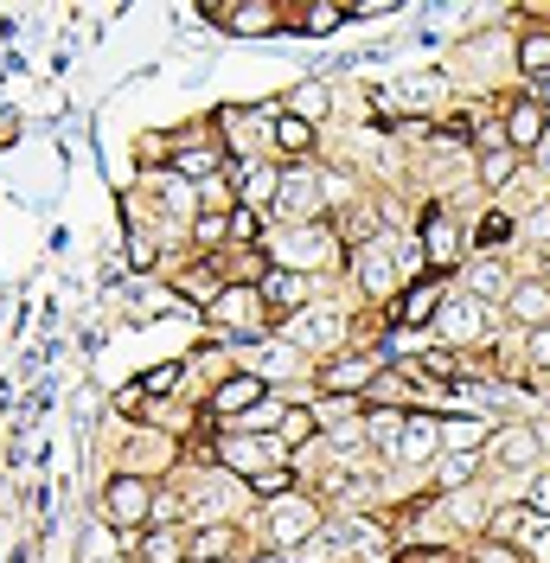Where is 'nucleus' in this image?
Segmentation results:
<instances>
[{"label": "nucleus", "mask_w": 550, "mask_h": 563, "mask_svg": "<svg viewBox=\"0 0 550 563\" xmlns=\"http://www.w3.org/2000/svg\"><path fill=\"white\" fill-rule=\"evenodd\" d=\"M340 263V238H333V224H288L270 250V269H295V276H327Z\"/></svg>", "instance_id": "obj_1"}, {"label": "nucleus", "mask_w": 550, "mask_h": 563, "mask_svg": "<svg viewBox=\"0 0 550 563\" xmlns=\"http://www.w3.org/2000/svg\"><path fill=\"white\" fill-rule=\"evenodd\" d=\"M211 327L218 333H231V340H263L275 320H270V308H263V295H256V282H224L218 295H211Z\"/></svg>", "instance_id": "obj_2"}, {"label": "nucleus", "mask_w": 550, "mask_h": 563, "mask_svg": "<svg viewBox=\"0 0 550 563\" xmlns=\"http://www.w3.org/2000/svg\"><path fill=\"white\" fill-rule=\"evenodd\" d=\"M103 519L122 531V538H135L141 526H154V481H141V474H109Z\"/></svg>", "instance_id": "obj_3"}, {"label": "nucleus", "mask_w": 550, "mask_h": 563, "mask_svg": "<svg viewBox=\"0 0 550 563\" xmlns=\"http://www.w3.org/2000/svg\"><path fill=\"white\" fill-rule=\"evenodd\" d=\"M275 218H282V224H327V186H320V167H282Z\"/></svg>", "instance_id": "obj_4"}, {"label": "nucleus", "mask_w": 550, "mask_h": 563, "mask_svg": "<svg viewBox=\"0 0 550 563\" xmlns=\"http://www.w3.org/2000/svg\"><path fill=\"white\" fill-rule=\"evenodd\" d=\"M378 372H384L378 352H340V358H320L314 365V390L320 397H359L365 404V390H372Z\"/></svg>", "instance_id": "obj_5"}, {"label": "nucleus", "mask_w": 550, "mask_h": 563, "mask_svg": "<svg viewBox=\"0 0 550 563\" xmlns=\"http://www.w3.org/2000/svg\"><path fill=\"white\" fill-rule=\"evenodd\" d=\"M308 538H320V499L314 493H282V499H270V544L275 551H301Z\"/></svg>", "instance_id": "obj_6"}, {"label": "nucleus", "mask_w": 550, "mask_h": 563, "mask_svg": "<svg viewBox=\"0 0 550 563\" xmlns=\"http://www.w3.org/2000/svg\"><path fill=\"white\" fill-rule=\"evenodd\" d=\"M263 397H270V385H263L256 372H231L224 385L211 390V404H206V422H211V429H224V422L250 417V410H256Z\"/></svg>", "instance_id": "obj_7"}, {"label": "nucleus", "mask_w": 550, "mask_h": 563, "mask_svg": "<svg viewBox=\"0 0 550 563\" xmlns=\"http://www.w3.org/2000/svg\"><path fill=\"white\" fill-rule=\"evenodd\" d=\"M199 20H211V26H224V33L238 38H263V33H282V13H275L270 0H238V7H199Z\"/></svg>", "instance_id": "obj_8"}, {"label": "nucleus", "mask_w": 550, "mask_h": 563, "mask_svg": "<svg viewBox=\"0 0 550 563\" xmlns=\"http://www.w3.org/2000/svg\"><path fill=\"white\" fill-rule=\"evenodd\" d=\"M256 295H263V308H270L275 327L314 308V282H308V276H295V269H270V276L256 282Z\"/></svg>", "instance_id": "obj_9"}, {"label": "nucleus", "mask_w": 550, "mask_h": 563, "mask_svg": "<svg viewBox=\"0 0 550 563\" xmlns=\"http://www.w3.org/2000/svg\"><path fill=\"white\" fill-rule=\"evenodd\" d=\"M499 135H506L513 154H538L544 135H550V109L538 103V97H513V103H506V122H499Z\"/></svg>", "instance_id": "obj_10"}, {"label": "nucleus", "mask_w": 550, "mask_h": 563, "mask_svg": "<svg viewBox=\"0 0 550 563\" xmlns=\"http://www.w3.org/2000/svg\"><path fill=\"white\" fill-rule=\"evenodd\" d=\"M238 551H243L238 519H199L193 526V544H186V563H231Z\"/></svg>", "instance_id": "obj_11"}, {"label": "nucleus", "mask_w": 550, "mask_h": 563, "mask_svg": "<svg viewBox=\"0 0 550 563\" xmlns=\"http://www.w3.org/2000/svg\"><path fill=\"white\" fill-rule=\"evenodd\" d=\"M352 282H359V295H372V301H391L404 282H397V263H391V244H365L352 250Z\"/></svg>", "instance_id": "obj_12"}, {"label": "nucleus", "mask_w": 550, "mask_h": 563, "mask_svg": "<svg viewBox=\"0 0 550 563\" xmlns=\"http://www.w3.org/2000/svg\"><path fill=\"white\" fill-rule=\"evenodd\" d=\"M442 301H448L442 282H410V288H397V295H391V333H404V327H429Z\"/></svg>", "instance_id": "obj_13"}, {"label": "nucleus", "mask_w": 550, "mask_h": 563, "mask_svg": "<svg viewBox=\"0 0 550 563\" xmlns=\"http://www.w3.org/2000/svg\"><path fill=\"white\" fill-rule=\"evenodd\" d=\"M167 467H173V435L167 429H135V435H129V467H122V474L154 481V474H167Z\"/></svg>", "instance_id": "obj_14"}, {"label": "nucleus", "mask_w": 550, "mask_h": 563, "mask_svg": "<svg viewBox=\"0 0 550 563\" xmlns=\"http://www.w3.org/2000/svg\"><path fill=\"white\" fill-rule=\"evenodd\" d=\"M397 455H404V461H436V455H442V417H436V410H404Z\"/></svg>", "instance_id": "obj_15"}, {"label": "nucleus", "mask_w": 550, "mask_h": 563, "mask_svg": "<svg viewBox=\"0 0 550 563\" xmlns=\"http://www.w3.org/2000/svg\"><path fill=\"white\" fill-rule=\"evenodd\" d=\"M270 147L288 161V167H314V147H320V129L295 122V115H275L270 122Z\"/></svg>", "instance_id": "obj_16"}, {"label": "nucleus", "mask_w": 550, "mask_h": 563, "mask_svg": "<svg viewBox=\"0 0 550 563\" xmlns=\"http://www.w3.org/2000/svg\"><path fill=\"white\" fill-rule=\"evenodd\" d=\"M186 544H193V526H147L129 551L135 563H186Z\"/></svg>", "instance_id": "obj_17"}, {"label": "nucleus", "mask_w": 550, "mask_h": 563, "mask_svg": "<svg viewBox=\"0 0 550 563\" xmlns=\"http://www.w3.org/2000/svg\"><path fill=\"white\" fill-rule=\"evenodd\" d=\"M486 449H493V461H499L506 474H531V467H538V429H525V422H518V429H493Z\"/></svg>", "instance_id": "obj_18"}, {"label": "nucleus", "mask_w": 550, "mask_h": 563, "mask_svg": "<svg viewBox=\"0 0 550 563\" xmlns=\"http://www.w3.org/2000/svg\"><path fill=\"white\" fill-rule=\"evenodd\" d=\"M506 314L518 320V327H550V282L544 276H525V282H513V295H506Z\"/></svg>", "instance_id": "obj_19"}, {"label": "nucleus", "mask_w": 550, "mask_h": 563, "mask_svg": "<svg viewBox=\"0 0 550 563\" xmlns=\"http://www.w3.org/2000/svg\"><path fill=\"white\" fill-rule=\"evenodd\" d=\"M448 97H454V77L448 70H416V77H404V97L397 103H404V122H410L422 109H442Z\"/></svg>", "instance_id": "obj_20"}, {"label": "nucleus", "mask_w": 550, "mask_h": 563, "mask_svg": "<svg viewBox=\"0 0 550 563\" xmlns=\"http://www.w3.org/2000/svg\"><path fill=\"white\" fill-rule=\"evenodd\" d=\"M416 244H422V256H429V269H454V263L468 256V250H461V238L448 231L442 206H429V218H422V238H416Z\"/></svg>", "instance_id": "obj_21"}, {"label": "nucleus", "mask_w": 550, "mask_h": 563, "mask_svg": "<svg viewBox=\"0 0 550 563\" xmlns=\"http://www.w3.org/2000/svg\"><path fill=\"white\" fill-rule=\"evenodd\" d=\"M436 327H442L448 333V346H454V340H461V346H468V340H481V301H468V295H448L442 308H436Z\"/></svg>", "instance_id": "obj_22"}, {"label": "nucleus", "mask_w": 550, "mask_h": 563, "mask_svg": "<svg viewBox=\"0 0 550 563\" xmlns=\"http://www.w3.org/2000/svg\"><path fill=\"white\" fill-rule=\"evenodd\" d=\"M256 352H263V365H250V372H256V378H263L270 390H275V385H288L295 372H308V358L288 346V340H256Z\"/></svg>", "instance_id": "obj_23"}, {"label": "nucleus", "mask_w": 550, "mask_h": 563, "mask_svg": "<svg viewBox=\"0 0 550 563\" xmlns=\"http://www.w3.org/2000/svg\"><path fill=\"white\" fill-rule=\"evenodd\" d=\"M275 442H282V455H288V461L308 455L314 442H320V429H314V410H308V404H288V410H282V422H275Z\"/></svg>", "instance_id": "obj_24"}, {"label": "nucleus", "mask_w": 550, "mask_h": 563, "mask_svg": "<svg viewBox=\"0 0 550 563\" xmlns=\"http://www.w3.org/2000/svg\"><path fill=\"white\" fill-rule=\"evenodd\" d=\"M345 20H352V13H345L340 0H308V7L295 13V33L301 38H327V33H340Z\"/></svg>", "instance_id": "obj_25"}, {"label": "nucleus", "mask_w": 550, "mask_h": 563, "mask_svg": "<svg viewBox=\"0 0 550 563\" xmlns=\"http://www.w3.org/2000/svg\"><path fill=\"white\" fill-rule=\"evenodd\" d=\"M193 250L199 256H224L231 250V211H193Z\"/></svg>", "instance_id": "obj_26"}, {"label": "nucleus", "mask_w": 550, "mask_h": 563, "mask_svg": "<svg viewBox=\"0 0 550 563\" xmlns=\"http://www.w3.org/2000/svg\"><path fill=\"white\" fill-rule=\"evenodd\" d=\"M365 429V449H378V455H397V435H404V404H384L372 417L359 422Z\"/></svg>", "instance_id": "obj_27"}, {"label": "nucleus", "mask_w": 550, "mask_h": 563, "mask_svg": "<svg viewBox=\"0 0 550 563\" xmlns=\"http://www.w3.org/2000/svg\"><path fill=\"white\" fill-rule=\"evenodd\" d=\"M486 442H493V422H481V417L442 422V455H474V449H486Z\"/></svg>", "instance_id": "obj_28"}, {"label": "nucleus", "mask_w": 550, "mask_h": 563, "mask_svg": "<svg viewBox=\"0 0 550 563\" xmlns=\"http://www.w3.org/2000/svg\"><path fill=\"white\" fill-rule=\"evenodd\" d=\"M518 174H525V154H513V147H486L481 154V186L486 192H513Z\"/></svg>", "instance_id": "obj_29"}, {"label": "nucleus", "mask_w": 550, "mask_h": 563, "mask_svg": "<svg viewBox=\"0 0 550 563\" xmlns=\"http://www.w3.org/2000/svg\"><path fill=\"white\" fill-rule=\"evenodd\" d=\"M327 109H333V97H327V84H301V90H288V103H282V115H295V122H308V129H320V122H327Z\"/></svg>", "instance_id": "obj_30"}, {"label": "nucleus", "mask_w": 550, "mask_h": 563, "mask_svg": "<svg viewBox=\"0 0 550 563\" xmlns=\"http://www.w3.org/2000/svg\"><path fill=\"white\" fill-rule=\"evenodd\" d=\"M468 288H474L481 301H506V295H513V269H506V263H493V256H481V263L468 269Z\"/></svg>", "instance_id": "obj_31"}, {"label": "nucleus", "mask_w": 550, "mask_h": 563, "mask_svg": "<svg viewBox=\"0 0 550 563\" xmlns=\"http://www.w3.org/2000/svg\"><path fill=\"white\" fill-rule=\"evenodd\" d=\"M513 65L525 70L531 84H544V77H550V33H525V38H518Z\"/></svg>", "instance_id": "obj_32"}, {"label": "nucleus", "mask_w": 550, "mask_h": 563, "mask_svg": "<svg viewBox=\"0 0 550 563\" xmlns=\"http://www.w3.org/2000/svg\"><path fill=\"white\" fill-rule=\"evenodd\" d=\"M179 378H186V358H167V365L141 372L135 385H141V397H154V404H161V397H173V390H179Z\"/></svg>", "instance_id": "obj_33"}, {"label": "nucleus", "mask_w": 550, "mask_h": 563, "mask_svg": "<svg viewBox=\"0 0 550 563\" xmlns=\"http://www.w3.org/2000/svg\"><path fill=\"white\" fill-rule=\"evenodd\" d=\"M263 231H270V218H263V211L231 206V250H250V238H263Z\"/></svg>", "instance_id": "obj_34"}, {"label": "nucleus", "mask_w": 550, "mask_h": 563, "mask_svg": "<svg viewBox=\"0 0 550 563\" xmlns=\"http://www.w3.org/2000/svg\"><path fill=\"white\" fill-rule=\"evenodd\" d=\"M506 238H518L513 211H486V218H481V231H474V244H481V250H493V244H506Z\"/></svg>", "instance_id": "obj_35"}, {"label": "nucleus", "mask_w": 550, "mask_h": 563, "mask_svg": "<svg viewBox=\"0 0 550 563\" xmlns=\"http://www.w3.org/2000/svg\"><path fill=\"white\" fill-rule=\"evenodd\" d=\"M250 493H256V499H282V493H295V467H270V474H256Z\"/></svg>", "instance_id": "obj_36"}, {"label": "nucleus", "mask_w": 550, "mask_h": 563, "mask_svg": "<svg viewBox=\"0 0 550 563\" xmlns=\"http://www.w3.org/2000/svg\"><path fill=\"white\" fill-rule=\"evenodd\" d=\"M474 467H481V455H448L442 461V487H468V481H474Z\"/></svg>", "instance_id": "obj_37"}, {"label": "nucleus", "mask_w": 550, "mask_h": 563, "mask_svg": "<svg viewBox=\"0 0 550 563\" xmlns=\"http://www.w3.org/2000/svg\"><path fill=\"white\" fill-rule=\"evenodd\" d=\"M474 563H525V551H518V544H499V538H486L481 551H474Z\"/></svg>", "instance_id": "obj_38"}, {"label": "nucleus", "mask_w": 550, "mask_h": 563, "mask_svg": "<svg viewBox=\"0 0 550 563\" xmlns=\"http://www.w3.org/2000/svg\"><path fill=\"white\" fill-rule=\"evenodd\" d=\"M525 512H531V519H550V467L531 481V506H525Z\"/></svg>", "instance_id": "obj_39"}, {"label": "nucleus", "mask_w": 550, "mask_h": 563, "mask_svg": "<svg viewBox=\"0 0 550 563\" xmlns=\"http://www.w3.org/2000/svg\"><path fill=\"white\" fill-rule=\"evenodd\" d=\"M116 410H122V417H147V397H141V385L116 390Z\"/></svg>", "instance_id": "obj_40"}, {"label": "nucleus", "mask_w": 550, "mask_h": 563, "mask_svg": "<svg viewBox=\"0 0 550 563\" xmlns=\"http://www.w3.org/2000/svg\"><path fill=\"white\" fill-rule=\"evenodd\" d=\"M525 352H531V365H538V372H550V327H538V333L525 340Z\"/></svg>", "instance_id": "obj_41"}, {"label": "nucleus", "mask_w": 550, "mask_h": 563, "mask_svg": "<svg viewBox=\"0 0 550 563\" xmlns=\"http://www.w3.org/2000/svg\"><path fill=\"white\" fill-rule=\"evenodd\" d=\"M397 563H448L442 544H416V551H397Z\"/></svg>", "instance_id": "obj_42"}, {"label": "nucleus", "mask_w": 550, "mask_h": 563, "mask_svg": "<svg viewBox=\"0 0 550 563\" xmlns=\"http://www.w3.org/2000/svg\"><path fill=\"white\" fill-rule=\"evenodd\" d=\"M531 161H538V167H544V174H550V135H544V147H538V154H531Z\"/></svg>", "instance_id": "obj_43"}, {"label": "nucleus", "mask_w": 550, "mask_h": 563, "mask_svg": "<svg viewBox=\"0 0 550 563\" xmlns=\"http://www.w3.org/2000/svg\"><path fill=\"white\" fill-rule=\"evenodd\" d=\"M531 97H538V103H544V109H550V77H544V84H538V90H531Z\"/></svg>", "instance_id": "obj_44"}, {"label": "nucleus", "mask_w": 550, "mask_h": 563, "mask_svg": "<svg viewBox=\"0 0 550 563\" xmlns=\"http://www.w3.org/2000/svg\"><path fill=\"white\" fill-rule=\"evenodd\" d=\"M103 563H109V558H103Z\"/></svg>", "instance_id": "obj_45"}]
</instances>
